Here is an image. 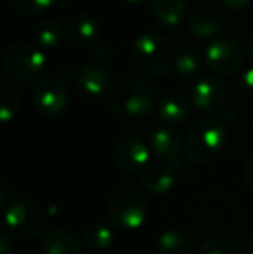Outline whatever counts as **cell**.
I'll list each match as a JSON object with an SVG mask.
<instances>
[{"label": "cell", "mask_w": 253, "mask_h": 254, "mask_svg": "<svg viewBox=\"0 0 253 254\" xmlns=\"http://www.w3.org/2000/svg\"><path fill=\"white\" fill-rule=\"evenodd\" d=\"M175 47L172 40L158 31H148L137 37L130 51L135 73L146 80H156L169 73L175 63Z\"/></svg>", "instance_id": "cell-1"}, {"label": "cell", "mask_w": 253, "mask_h": 254, "mask_svg": "<svg viewBox=\"0 0 253 254\" xmlns=\"http://www.w3.org/2000/svg\"><path fill=\"white\" fill-rule=\"evenodd\" d=\"M109 107L125 120L144 118L155 107V92L139 76H123L113 83L108 94Z\"/></svg>", "instance_id": "cell-2"}, {"label": "cell", "mask_w": 253, "mask_h": 254, "mask_svg": "<svg viewBox=\"0 0 253 254\" xmlns=\"http://www.w3.org/2000/svg\"><path fill=\"white\" fill-rule=\"evenodd\" d=\"M226 127L215 118H198L187 128L184 137V152L191 163L206 164L224 147Z\"/></svg>", "instance_id": "cell-3"}, {"label": "cell", "mask_w": 253, "mask_h": 254, "mask_svg": "<svg viewBox=\"0 0 253 254\" xmlns=\"http://www.w3.org/2000/svg\"><path fill=\"white\" fill-rule=\"evenodd\" d=\"M149 214V199L144 189L123 185L116 189L108 204V216L116 228L135 230L142 227Z\"/></svg>", "instance_id": "cell-4"}, {"label": "cell", "mask_w": 253, "mask_h": 254, "mask_svg": "<svg viewBox=\"0 0 253 254\" xmlns=\"http://www.w3.org/2000/svg\"><path fill=\"white\" fill-rule=\"evenodd\" d=\"M44 52L28 42H17V44L7 47L2 57V69L5 76L12 83L28 85L38 80L45 69Z\"/></svg>", "instance_id": "cell-5"}, {"label": "cell", "mask_w": 253, "mask_h": 254, "mask_svg": "<svg viewBox=\"0 0 253 254\" xmlns=\"http://www.w3.org/2000/svg\"><path fill=\"white\" fill-rule=\"evenodd\" d=\"M3 223L12 237L19 241H35L44 232L45 218L38 204L30 199H14L5 206Z\"/></svg>", "instance_id": "cell-6"}, {"label": "cell", "mask_w": 253, "mask_h": 254, "mask_svg": "<svg viewBox=\"0 0 253 254\" xmlns=\"http://www.w3.org/2000/svg\"><path fill=\"white\" fill-rule=\"evenodd\" d=\"M231 21V10L222 0H199L187 17L189 31L196 38H213L220 35Z\"/></svg>", "instance_id": "cell-7"}, {"label": "cell", "mask_w": 253, "mask_h": 254, "mask_svg": "<svg viewBox=\"0 0 253 254\" xmlns=\"http://www.w3.org/2000/svg\"><path fill=\"white\" fill-rule=\"evenodd\" d=\"M247 51L234 38H213L205 49V61L213 73L220 76H233L241 71Z\"/></svg>", "instance_id": "cell-8"}, {"label": "cell", "mask_w": 253, "mask_h": 254, "mask_svg": "<svg viewBox=\"0 0 253 254\" xmlns=\"http://www.w3.org/2000/svg\"><path fill=\"white\" fill-rule=\"evenodd\" d=\"M33 109L44 118H56L66 109L70 102V92L59 76H45L33 90Z\"/></svg>", "instance_id": "cell-9"}, {"label": "cell", "mask_w": 253, "mask_h": 254, "mask_svg": "<svg viewBox=\"0 0 253 254\" xmlns=\"http://www.w3.org/2000/svg\"><path fill=\"white\" fill-rule=\"evenodd\" d=\"M111 71L99 61L85 63L75 76V88L84 99H97L111 90Z\"/></svg>", "instance_id": "cell-10"}, {"label": "cell", "mask_w": 253, "mask_h": 254, "mask_svg": "<svg viewBox=\"0 0 253 254\" xmlns=\"http://www.w3.org/2000/svg\"><path fill=\"white\" fill-rule=\"evenodd\" d=\"M113 154H115L116 164L123 171L132 175H141L151 164L149 163L151 147H148L146 142L135 135H127V137L120 138Z\"/></svg>", "instance_id": "cell-11"}, {"label": "cell", "mask_w": 253, "mask_h": 254, "mask_svg": "<svg viewBox=\"0 0 253 254\" xmlns=\"http://www.w3.org/2000/svg\"><path fill=\"white\" fill-rule=\"evenodd\" d=\"M101 24L94 16L87 12H77L64 24V37L73 47L87 49L101 40Z\"/></svg>", "instance_id": "cell-12"}, {"label": "cell", "mask_w": 253, "mask_h": 254, "mask_svg": "<svg viewBox=\"0 0 253 254\" xmlns=\"http://www.w3.org/2000/svg\"><path fill=\"white\" fill-rule=\"evenodd\" d=\"M226 87L217 76H203L192 88V104L199 113H215L224 106Z\"/></svg>", "instance_id": "cell-13"}, {"label": "cell", "mask_w": 253, "mask_h": 254, "mask_svg": "<svg viewBox=\"0 0 253 254\" xmlns=\"http://www.w3.org/2000/svg\"><path fill=\"white\" fill-rule=\"evenodd\" d=\"M149 147H151L153 154L160 157L163 163H169L175 168L180 149L184 147V140L177 128H173L172 125H162L151 133Z\"/></svg>", "instance_id": "cell-14"}, {"label": "cell", "mask_w": 253, "mask_h": 254, "mask_svg": "<svg viewBox=\"0 0 253 254\" xmlns=\"http://www.w3.org/2000/svg\"><path fill=\"white\" fill-rule=\"evenodd\" d=\"M175 184V168L169 163H151L141 173V187L149 194L162 195Z\"/></svg>", "instance_id": "cell-15"}, {"label": "cell", "mask_w": 253, "mask_h": 254, "mask_svg": "<svg viewBox=\"0 0 253 254\" xmlns=\"http://www.w3.org/2000/svg\"><path fill=\"white\" fill-rule=\"evenodd\" d=\"M158 114L167 125L184 123L191 116V102L179 92H169L160 99Z\"/></svg>", "instance_id": "cell-16"}, {"label": "cell", "mask_w": 253, "mask_h": 254, "mask_svg": "<svg viewBox=\"0 0 253 254\" xmlns=\"http://www.w3.org/2000/svg\"><path fill=\"white\" fill-rule=\"evenodd\" d=\"M40 254H82V246L70 232L52 230L42 239Z\"/></svg>", "instance_id": "cell-17"}, {"label": "cell", "mask_w": 253, "mask_h": 254, "mask_svg": "<svg viewBox=\"0 0 253 254\" xmlns=\"http://www.w3.org/2000/svg\"><path fill=\"white\" fill-rule=\"evenodd\" d=\"M149 5L160 21L167 28H175L186 16V0H149Z\"/></svg>", "instance_id": "cell-18"}, {"label": "cell", "mask_w": 253, "mask_h": 254, "mask_svg": "<svg viewBox=\"0 0 253 254\" xmlns=\"http://www.w3.org/2000/svg\"><path fill=\"white\" fill-rule=\"evenodd\" d=\"M192 241L179 230H167L156 241V254H192Z\"/></svg>", "instance_id": "cell-19"}, {"label": "cell", "mask_w": 253, "mask_h": 254, "mask_svg": "<svg viewBox=\"0 0 253 254\" xmlns=\"http://www.w3.org/2000/svg\"><path fill=\"white\" fill-rule=\"evenodd\" d=\"M199 254H245L240 239L231 234H213L199 248Z\"/></svg>", "instance_id": "cell-20"}, {"label": "cell", "mask_w": 253, "mask_h": 254, "mask_svg": "<svg viewBox=\"0 0 253 254\" xmlns=\"http://www.w3.org/2000/svg\"><path fill=\"white\" fill-rule=\"evenodd\" d=\"M234 101L241 113L253 118V67L238 78L234 85Z\"/></svg>", "instance_id": "cell-21"}, {"label": "cell", "mask_w": 253, "mask_h": 254, "mask_svg": "<svg viewBox=\"0 0 253 254\" xmlns=\"http://www.w3.org/2000/svg\"><path fill=\"white\" fill-rule=\"evenodd\" d=\"M21 106V97L12 81H0V120L9 123L16 118Z\"/></svg>", "instance_id": "cell-22"}, {"label": "cell", "mask_w": 253, "mask_h": 254, "mask_svg": "<svg viewBox=\"0 0 253 254\" xmlns=\"http://www.w3.org/2000/svg\"><path fill=\"white\" fill-rule=\"evenodd\" d=\"M64 30L61 28V24L58 23L56 19H44L40 23H37L33 30L35 40L40 47L44 49H54L59 45L63 38Z\"/></svg>", "instance_id": "cell-23"}, {"label": "cell", "mask_w": 253, "mask_h": 254, "mask_svg": "<svg viewBox=\"0 0 253 254\" xmlns=\"http://www.w3.org/2000/svg\"><path fill=\"white\" fill-rule=\"evenodd\" d=\"M203 61L196 52L184 51L175 57L173 63V71L177 73V76L184 78V80H194L201 74L203 71Z\"/></svg>", "instance_id": "cell-24"}, {"label": "cell", "mask_w": 253, "mask_h": 254, "mask_svg": "<svg viewBox=\"0 0 253 254\" xmlns=\"http://www.w3.org/2000/svg\"><path fill=\"white\" fill-rule=\"evenodd\" d=\"M85 242L90 249L94 251H106L109 246L113 244V230L108 227V225H102V223H94V225H88L85 228Z\"/></svg>", "instance_id": "cell-25"}, {"label": "cell", "mask_w": 253, "mask_h": 254, "mask_svg": "<svg viewBox=\"0 0 253 254\" xmlns=\"http://www.w3.org/2000/svg\"><path fill=\"white\" fill-rule=\"evenodd\" d=\"M56 3V0H14V7L23 16H38Z\"/></svg>", "instance_id": "cell-26"}, {"label": "cell", "mask_w": 253, "mask_h": 254, "mask_svg": "<svg viewBox=\"0 0 253 254\" xmlns=\"http://www.w3.org/2000/svg\"><path fill=\"white\" fill-rule=\"evenodd\" d=\"M113 57V45L108 44V42H104V44H101L97 47V52H95V59L99 61V63L106 64L108 66L109 59Z\"/></svg>", "instance_id": "cell-27"}, {"label": "cell", "mask_w": 253, "mask_h": 254, "mask_svg": "<svg viewBox=\"0 0 253 254\" xmlns=\"http://www.w3.org/2000/svg\"><path fill=\"white\" fill-rule=\"evenodd\" d=\"M243 178L250 187H253V156L248 157L243 166Z\"/></svg>", "instance_id": "cell-28"}, {"label": "cell", "mask_w": 253, "mask_h": 254, "mask_svg": "<svg viewBox=\"0 0 253 254\" xmlns=\"http://www.w3.org/2000/svg\"><path fill=\"white\" fill-rule=\"evenodd\" d=\"M222 2L229 10H243L252 0H222Z\"/></svg>", "instance_id": "cell-29"}, {"label": "cell", "mask_w": 253, "mask_h": 254, "mask_svg": "<svg viewBox=\"0 0 253 254\" xmlns=\"http://www.w3.org/2000/svg\"><path fill=\"white\" fill-rule=\"evenodd\" d=\"M0 254H12V251H10V239L7 234H2V237H0Z\"/></svg>", "instance_id": "cell-30"}, {"label": "cell", "mask_w": 253, "mask_h": 254, "mask_svg": "<svg viewBox=\"0 0 253 254\" xmlns=\"http://www.w3.org/2000/svg\"><path fill=\"white\" fill-rule=\"evenodd\" d=\"M247 56L253 61V35L248 38V42H247Z\"/></svg>", "instance_id": "cell-31"}, {"label": "cell", "mask_w": 253, "mask_h": 254, "mask_svg": "<svg viewBox=\"0 0 253 254\" xmlns=\"http://www.w3.org/2000/svg\"><path fill=\"white\" fill-rule=\"evenodd\" d=\"M247 253L248 254H253V237L248 241V246H247Z\"/></svg>", "instance_id": "cell-32"}, {"label": "cell", "mask_w": 253, "mask_h": 254, "mask_svg": "<svg viewBox=\"0 0 253 254\" xmlns=\"http://www.w3.org/2000/svg\"><path fill=\"white\" fill-rule=\"evenodd\" d=\"M125 2H128V3H139V2H142V0H125Z\"/></svg>", "instance_id": "cell-33"}, {"label": "cell", "mask_w": 253, "mask_h": 254, "mask_svg": "<svg viewBox=\"0 0 253 254\" xmlns=\"http://www.w3.org/2000/svg\"><path fill=\"white\" fill-rule=\"evenodd\" d=\"M95 254H101V253H95Z\"/></svg>", "instance_id": "cell-34"}]
</instances>
